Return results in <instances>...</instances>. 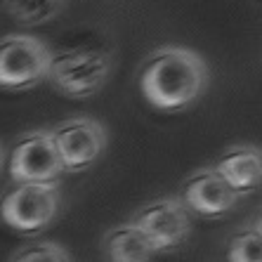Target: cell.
<instances>
[{
  "label": "cell",
  "instance_id": "1",
  "mask_svg": "<svg viewBox=\"0 0 262 262\" xmlns=\"http://www.w3.org/2000/svg\"><path fill=\"white\" fill-rule=\"evenodd\" d=\"M137 85L154 109L182 111L203 97L208 67L194 50L159 48L140 64Z\"/></svg>",
  "mask_w": 262,
  "mask_h": 262
},
{
  "label": "cell",
  "instance_id": "6",
  "mask_svg": "<svg viewBox=\"0 0 262 262\" xmlns=\"http://www.w3.org/2000/svg\"><path fill=\"white\" fill-rule=\"evenodd\" d=\"M151 244L154 253H170L184 246L191 234V215L177 199H156L149 201L130 217Z\"/></svg>",
  "mask_w": 262,
  "mask_h": 262
},
{
  "label": "cell",
  "instance_id": "11",
  "mask_svg": "<svg viewBox=\"0 0 262 262\" xmlns=\"http://www.w3.org/2000/svg\"><path fill=\"white\" fill-rule=\"evenodd\" d=\"M64 0H5L7 12L12 14L14 21L26 26L45 24L59 14Z\"/></svg>",
  "mask_w": 262,
  "mask_h": 262
},
{
  "label": "cell",
  "instance_id": "4",
  "mask_svg": "<svg viewBox=\"0 0 262 262\" xmlns=\"http://www.w3.org/2000/svg\"><path fill=\"white\" fill-rule=\"evenodd\" d=\"M59 213L57 184H17L0 201V217L21 234H40Z\"/></svg>",
  "mask_w": 262,
  "mask_h": 262
},
{
  "label": "cell",
  "instance_id": "13",
  "mask_svg": "<svg viewBox=\"0 0 262 262\" xmlns=\"http://www.w3.org/2000/svg\"><path fill=\"white\" fill-rule=\"evenodd\" d=\"M7 262H71V255L55 241H31L12 253Z\"/></svg>",
  "mask_w": 262,
  "mask_h": 262
},
{
  "label": "cell",
  "instance_id": "14",
  "mask_svg": "<svg viewBox=\"0 0 262 262\" xmlns=\"http://www.w3.org/2000/svg\"><path fill=\"white\" fill-rule=\"evenodd\" d=\"M3 168H5V149L0 144V172H3Z\"/></svg>",
  "mask_w": 262,
  "mask_h": 262
},
{
  "label": "cell",
  "instance_id": "5",
  "mask_svg": "<svg viewBox=\"0 0 262 262\" xmlns=\"http://www.w3.org/2000/svg\"><path fill=\"white\" fill-rule=\"evenodd\" d=\"M48 135L64 172L88 170L106 149V130L95 118H69L57 123Z\"/></svg>",
  "mask_w": 262,
  "mask_h": 262
},
{
  "label": "cell",
  "instance_id": "10",
  "mask_svg": "<svg viewBox=\"0 0 262 262\" xmlns=\"http://www.w3.org/2000/svg\"><path fill=\"white\" fill-rule=\"evenodd\" d=\"M102 248L109 262H149L154 255L149 238L130 222L104 234Z\"/></svg>",
  "mask_w": 262,
  "mask_h": 262
},
{
  "label": "cell",
  "instance_id": "2",
  "mask_svg": "<svg viewBox=\"0 0 262 262\" xmlns=\"http://www.w3.org/2000/svg\"><path fill=\"white\" fill-rule=\"evenodd\" d=\"M114 59L102 48H73L50 55L48 80L73 99L92 97L109 80Z\"/></svg>",
  "mask_w": 262,
  "mask_h": 262
},
{
  "label": "cell",
  "instance_id": "3",
  "mask_svg": "<svg viewBox=\"0 0 262 262\" xmlns=\"http://www.w3.org/2000/svg\"><path fill=\"white\" fill-rule=\"evenodd\" d=\"M50 48L33 36L0 38V88L3 90H31L48 80Z\"/></svg>",
  "mask_w": 262,
  "mask_h": 262
},
{
  "label": "cell",
  "instance_id": "8",
  "mask_svg": "<svg viewBox=\"0 0 262 262\" xmlns=\"http://www.w3.org/2000/svg\"><path fill=\"white\" fill-rule=\"evenodd\" d=\"M238 199L225 180L213 170V168H203L189 175L180 187V196L177 201L182 203L189 213L199 215L206 220H217L225 217L238 206Z\"/></svg>",
  "mask_w": 262,
  "mask_h": 262
},
{
  "label": "cell",
  "instance_id": "9",
  "mask_svg": "<svg viewBox=\"0 0 262 262\" xmlns=\"http://www.w3.org/2000/svg\"><path fill=\"white\" fill-rule=\"evenodd\" d=\"M225 184L236 196H246L260 187L262 180V154L253 144H236L229 146L217 163L213 165Z\"/></svg>",
  "mask_w": 262,
  "mask_h": 262
},
{
  "label": "cell",
  "instance_id": "12",
  "mask_svg": "<svg viewBox=\"0 0 262 262\" xmlns=\"http://www.w3.org/2000/svg\"><path fill=\"white\" fill-rule=\"evenodd\" d=\"M227 260L229 262H262V229L260 225L244 227L236 232L227 248Z\"/></svg>",
  "mask_w": 262,
  "mask_h": 262
},
{
  "label": "cell",
  "instance_id": "7",
  "mask_svg": "<svg viewBox=\"0 0 262 262\" xmlns=\"http://www.w3.org/2000/svg\"><path fill=\"white\" fill-rule=\"evenodd\" d=\"M7 170L17 184H57L64 168L50 135L45 130H33L12 144Z\"/></svg>",
  "mask_w": 262,
  "mask_h": 262
}]
</instances>
